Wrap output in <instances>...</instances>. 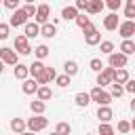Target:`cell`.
Instances as JSON below:
<instances>
[{"mask_svg":"<svg viewBox=\"0 0 135 135\" xmlns=\"http://www.w3.org/2000/svg\"><path fill=\"white\" fill-rule=\"evenodd\" d=\"M49 17H51V6H49V4H38V6H36V13H34L36 23L40 25V23L49 21Z\"/></svg>","mask_w":135,"mask_h":135,"instance_id":"obj_6","label":"cell"},{"mask_svg":"<svg viewBox=\"0 0 135 135\" xmlns=\"http://www.w3.org/2000/svg\"><path fill=\"white\" fill-rule=\"evenodd\" d=\"M21 89H23V93H25V95H34V93H36V89H38V80H36V78H23Z\"/></svg>","mask_w":135,"mask_h":135,"instance_id":"obj_16","label":"cell"},{"mask_svg":"<svg viewBox=\"0 0 135 135\" xmlns=\"http://www.w3.org/2000/svg\"><path fill=\"white\" fill-rule=\"evenodd\" d=\"M46 127H49V118H44V114H36L34 118H30L25 122L27 131H44Z\"/></svg>","mask_w":135,"mask_h":135,"instance_id":"obj_3","label":"cell"},{"mask_svg":"<svg viewBox=\"0 0 135 135\" xmlns=\"http://www.w3.org/2000/svg\"><path fill=\"white\" fill-rule=\"evenodd\" d=\"M70 80H72V76H70V74H61V76H55V82H57L59 86H70Z\"/></svg>","mask_w":135,"mask_h":135,"instance_id":"obj_32","label":"cell"},{"mask_svg":"<svg viewBox=\"0 0 135 135\" xmlns=\"http://www.w3.org/2000/svg\"><path fill=\"white\" fill-rule=\"evenodd\" d=\"M118 23H120V21H118V15H116V11H112L108 17H103V27H105L108 32H114V30L118 27Z\"/></svg>","mask_w":135,"mask_h":135,"instance_id":"obj_11","label":"cell"},{"mask_svg":"<svg viewBox=\"0 0 135 135\" xmlns=\"http://www.w3.org/2000/svg\"><path fill=\"white\" fill-rule=\"evenodd\" d=\"M103 4H105L110 11H118V8H120V4H122V0H105Z\"/></svg>","mask_w":135,"mask_h":135,"instance_id":"obj_34","label":"cell"},{"mask_svg":"<svg viewBox=\"0 0 135 135\" xmlns=\"http://www.w3.org/2000/svg\"><path fill=\"white\" fill-rule=\"evenodd\" d=\"M120 53H124V55H133V53H135V42H133L131 38H124L122 44H120Z\"/></svg>","mask_w":135,"mask_h":135,"instance_id":"obj_20","label":"cell"},{"mask_svg":"<svg viewBox=\"0 0 135 135\" xmlns=\"http://www.w3.org/2000/svg\"><path fill=\"white\" fill-rule=\"evenodd\" d=\"M112 116H114V112H112L110 105H99V110H97V118H99L101 122H110Z\"/></svg>","mask_w":135,"mask_h":135,"instance_id":"obj_17","label":"cell"},{"mask_svg":"<svg viewBox=\"0 0 135 135\" xmlns=\"http://www.w3.org/2000/svg\"><path fill=\"white\" fill-rule=\"evenodd\" d=\"M0 2H2V0H0Z\"/></svg>","mask_w":135,"mask_h":135,"instance_id":"obj_45","label":"cell"},{"mask_svg":"<svg viewBox=\"0 0 135 135\" xmlns=\"http://www.w3.org/2000/svg\"><path fill=\"white\" fill-rule=\"evenodd\" d=\"M86 2H89V0H76V4H74V6H76L78 11H84V8H86Z\"/></svg>","mask_w":135,"mask_h":135,"instance_id":"obj_42","label":"cell"},{"mask_svg":"<svg viewBox=\"0 0 135 135\" xmlns=\"http://www.w3.org/2000/svg\"><path fill=\"white\" fill-rule=\"evenodd\" d=\"M124 93V86L122 84H118V82H110V95H112V99L114 97H120Z\"/></svg>","mask_w":135,"mask_h":135,"instance_id":"obj_27","label":"cell"},{"mask_svg":"<svg viewBox=\"0 0 135 135\" xmlns=\"http://www.w3.org/2000/svg\"><path fill=\"white\" fill-rule=\"evenodd\" d=\"M0 59H2V63H6V65H15V63H17V51H13V49H8V46H2V49H0Z\"/></svg>","mask_w":135,"mask_h":135,"instance_id":"obj_10","label":"cell"},{"mask_svg":"<svg viewBox=\"0 0 135 135\" xmlns=\"http://www.w3.org/2000/svg\"><path fill=\"white\" fill-rule=\"evenodd\" d=\"M44 68V63H42V59H38V61H34L32 65H27V72L32 74V78H36L38 74H40V70Z\"/></svg>","mask_w":135,"mask_h":135,"instance_id":"obj_24","label":"cell"},{"mask_svg":"<svg viewBox=\"0 0 135 135\" xmlns=\"http://www.w3.org/2000/svg\"><path fill=\"white\" fill-rule=\"evenodd\" d=\"M34 55H36L38 59H44V57H49V46H46V44H38V46L34 49Z\"/></svg>","mask_w":135,"mask_h":135,"instance_id":"obj_28","label":"cell"},{"mask_svg":"<svg viewBox=\"0 0 135 135\" xmlns=\"http://www.w3.org/2000/svg\"><path fill=\"white\" fill-rule=\"evenodd\" d=\"M27 23V13L23 11V8H13V15H11V21H8V25L11 27H23Z\"/></svg>","mask_w":135,"mask_h":135,"instance_id":"obj_4","label":"cell"},{"mask_svg":"<svg viewBox=\"0 0 135 135\" xmlns=\"http://www.w3.org/2000/svg\"><path fill=\"white\" fill-rule=\"evenodd\" d=\"M118 131H120V133H129V131H131V122L120 120V122H118Z\"/></svg>","mask_w":135,"mask_h":135,"instance_id":"obj_39","label":"cell"},{"mask_svg":"<svg viewBox=\"0 0 135 135\" xmlns=\"http://www.w3.org/2000/svg\"><path fill=\"white\" fill-rule=\"evenodd\" d=\"M122 84H124V91H127V93H135V80H133V78H129V80L122 82Z\"/></svg>","mask_w":135,"mask_h":135,"instance_id":"obj_38","label":"cell"},{"mask_svg":"<svg viewBox=\"0 0 135 135\" xmlns=\"http://www.w3.org/2000/svg\"><path fill=\"white\" fill-rule=\"evenodd\" d=\"M82 32H84V42L89 44V46H95V44H99V40H101V34L97 32V27L89 21L84 27H82Z\"/></svg>","mask_w":135,"mask_h":135,"instance_id":"obj_2","label":"cell"},{"mask_svg":"<svg viewBox=\"0 0 135 135\" xmlns=\"http://www.w3.org/2000/svg\"><path fill=\"white\" fill-rule=\"evenodd\" d=\"M23 11H25V13H27V17H34V13H36V6H34V4H32V2H27V4H25V6H23Z\"/></svg>","mask_w":135,"mask_h":135,"instance_id":"obj_40","label":"cell"},{"mask_svg":"<svg viewBox=\"0 0 135 135\" xmlns=\"http://www.w3.org/2000/svg\"><path fill=\"white\" fill-rule=\"evenodd\" d=\"M4 72V63H2V59H0V74Z\"/></svg>","mask_w":135,"mask_h":135,"instance_id":"obj_43","label":"cell"},{"mask_svg":"<svg viewBox=\"0 0 135 135\" xmlns=\"http://www.w3.org/2000/svg\"><path fill=\"white\" fill-rule=\"evenodd\" d=\"M99 44H101V53H105V55H110L114 51V42L112 40H99Z\"/></svg>","mask_w":135,"mask_h":135,"instance_id":"obj_31","label":"cell"},{"mask_svg":"<svg viewBox=\"0 0 135 135\" xmlns=\"http://www.w3.org/2000/svg\"><path fill=\"white\" fill-rule=\"evenodd\" d=\"M89 97H91V101H95V103H99V105H110V101H112V95H110L108 91H103V86L91 89Z\"/></svg>","mask_w":135,"mask_h":135,"instance_id":"obj_1","label":"cell"},{"mask_svg":"<svg viewBox=\"0 0 135 135\" xmlns=\"http://www.w3.org/2000/svg\"><path fill=\"white\" fill-rule=\"evenodd\" d=\"M110 59H108V65H112V68H127V63H129V55H124V53H110L108 55Z\"/></svg>","mask_w":135,"mask_h":135,"instance_id":"obj_5","label":"cell"},{"mask_svg":"<svg viewBox=\"0 0 135 135\" xmlns=\"http://www.w3.org/2000/svg\"><path fill=\"white\" fill-rule=\"evenodd\" d=\"M11 131L23 133V131H25V120H23V118H13V120H11Z\"/></svg>","mask_w":135,"mask_h":135,"instance_id":"obj_23","label":"cell"},{"mask_svg":"<svg viewBox=\"0 0 135 135\" xmlns=\"http://www.w3.org/2000/svg\"><path fill=\"white\" fill-rule=\"evenodd\" d=\"M89 103H91L89 93H76V105H78V108H86Z\"/></svg>","mask_w":135,"mask_h":135,"instance_id":"obj_25","label":"cell"},{"mask_svg":"<svg viewBox=\"0 0 135 135\" xmlns=\"http://www.w3.org/2000/svg\"><path fill=\"white\" fill-rule=\"evenodd\" d=\"M76 15H78V8H76V6H65V8L61 11V19H65V21H74Z\"/></svg>","mask_w":135,"mask_h":135,"instance_id":"obj_21","label":"cell"},{"mask_svg":"<svg viewBox=\"0 0 135 135\" xmlns=\"http://www.w3.org/2000/svg\"><path fill=\"white\" fill-rule=\"evenodd\" d=\"M89 65H91V70H93V72H101V68H103L101 59H97V57H95V59H91V63H89Z\"/></svg>","mask_w":135,"mask_h":135,"instance_id":"obj_35","label":"cell"},{"mask_svg":"<svg viewBox=\"0 0 135 135\" xmlns=\"http://www.w3.org/2000/svg\"><path fill=\"white\" fill-rule=\"evenodd\" d=\"M55 34H57V25H55V23H49V21L40 23V36H44V38H53Z\"/></svg>","mask_w":135,"mask_h":135,"instance_id":"obj_15","label":"cell"},{"mask_svg":"<svg viewBox=\"0 0 135 135\" xmlns=\"http://www.w3.org/2000/svg\"><path fill=\"white\" fill-rule=\"evenodd\" d=\"M55 131H57V133H70V131H72V127H70L68 122H57Z\"/></svg>","mask_w":135,"mask_h":135,"instance_id":"obj_36","label":"cell"},{"mask_svg":"<svg viewBox=\"0 0 135 135\" xmlns=\"http://www.w3.org/2000/svg\"><path fill=\"white\" fill-rule=\"evenodd\" d=\"M55 76H57V72H55L53 68H46V65H44V68L40 70V74L36 76V80H38V84H49L51 80H55Z\"/></svg>","mask_w":135,"mask_h":135,"instance_id":"obj_9","label":"cell"},{"mask_svg":"<svg viewBox=\"0 0 135 135\" xmlns=\"http://www.w3.org/2000/svg\"><path fill=\"white\" fill-rule=\"evenodd\" d=\"M103 0H89L86 2V8H84V13H89V15H97V13H101L103 11Z\"/></svg>","mask_w":135,"mask_h":135,"instance_id":"obj_14","label":"cell"},{"mask_svg":"<svg viewBox=\"0 0 135 135\" xmlns=\"http://www.w3.org/2000/svg\"><path fill=\"white\" fill-rule=\"evenodd\" d=\"M30 108H32V112H34V114H44V110H46V101L36 99V101H32V103H30Z\"/></svg>","mask_w":135,"mask_h":135,"instance_id":"obj_22","label":"cell"},{"mask_svg":"<svg viewBox=\"0 0 135 135\" xmlns=\"http://www.w3.org/2000/svg\"><path fill=\"white\" fill-rule=\"evenodd\" d=\"M63 72H65V74H70V76L78 74V63H76V61H72V59H70V61H65V63H63Z\"/></svg>","mask_w":135,"mask_h":135,"instance_id":"obj_26","label":"cell"},{"mask_svg":"<svg viewBox=\"0 0 135 135\" xmlns=\"http://www.w3.org/2000/svg\"><path fill=\"white\" fill-rule=\"evenodd\" d=\"M131 76H129V72H127V68H114V74H112V82H118V84H122V82H127Z\"/></svg>","mask_w":135,"mask_h":135,"instance_id":"obj_13","label":"cell"},{"mask_svg":"<svg viewBox=\"0 0 135 135\" xmlns=\"http://www.w3.org/2000/svg\"><path fill=\"white\" fill-rule=\"evenodd\" d=\"M13 74H15V78L17 80H23V78H27L30 76V72H27V65H23V63H15V70H13Z\"/></svg>","mask_w":135,"mask_h":135,"instance_id":"obj_19","label":"cell"},{"mask_svg":"<svg viewBox=\"0 0 135 135\" xmlns=\"http://www.w3.org/2000/svg\"><path fill=\"white\" fill-rule=\"evenodd\" d=\"M74 21H76V25H78V27H84V25H86V23H89L91 19H89V17H86L84 13H80V11H78V15L74 17Z\"/></svg>","mask_w":135,"mask_h":135,"instance_id":"obj_30","label":"cell"},{"mask_svg":"<svg viewBox=\"0 0 135 135\" xmlns=\"http://www.w3.org/2000/svg\"><path fill=\"white\" fill-rule=\"evenodd\" d=\"M36 95H38V99H42V101H49V99L53 97V91H51V86H49V84H38V89H36Z\"/></svg>","mask_w":135,"mask_h":135,"instance_id":"obj_18","label":"cell"},{"mask_svg":"<svg viewBox=\"0 0 135 135\" xmlns=\"http://www.w3.org/2000/svg\"><path fill=\"white\" fill-rule=\"evenodd\" d=\"M124 17H127V19H133V17H135V0H127Z\"/></svg>","mask_w":135,"mask_h":135,"instance_id":"obj_29","label":"cell"},{"mask_svg":"<svg viewBox=\"0 0 135 135\" xmlns=\"http://www.w3.org/2000/svg\"><path fill=\"white\" fill-rule=\"evenodd\" d=\"M2 2H4V6H6V8H11V11H13V8H17V6H19V2H21V0H2Z\"/></svg>","mask_w":135,"mask_h":135,"instance_id":"obj_41","label":"cell"},{"mask_svg":"<svg viewBox=\"0 0 135 135\" xmlns=\"http://www.w3.org/2000/svg\"><path fill=\"white\" fill-rule=\"evenodd\" d=\"M8 30H11L8 23H0V40H6L8 38Z\"/></svg>","mask_w":135,"mask_h":135,"instance_id":"obj_37","label":"cell"},{"mask_svg":"<svg viewBox=\"0 0 135 135\" xmlns=\"http://www.w3.org/2000/svg\"><path fill=\"white\" fill-rule=\"evenodd\" d=\"M15 51H17L19 55H30V53H32V46H30V42H27V38H25L23 34H19V36L15 38Z\"/></svg>","mask_w":135,"mask_h":135,"instance_id":"obj_7","label":"cell"},{"mask_svg":"<svg viewBox=\"0 0 135 135\" xmlns=\"http://www.w3.org/2000/svg\"><path fill=\"white\" fill-rule=\"evenodd\" d=\"M118 34L122 36V38H131L133 34H135V23H133V19H127V21H122V23H118Z\"/></svg>","mask_w":135,"mask_h":135,"instance_id":"obj_8","label":"cell"},{"mask_svg":"<svg viewBox=\"0 0 135 135\" xmlns=\"http://www.w3.org/2000/svg\"><path fill=\"white\" fill-rule=\"evenodd\" d=\"M23 36L30 40V38H36V36H40V25L34 21V23H25L23 25Z\"/></svg>","mask_w":135,"mask_h":135,"instance_id":"obj_12","label":"cell"},{"mask_svg":"<svg viewBox=\"0 0 135 135\" xmlns=\"http://www.w3.org/2000/svg\"><path fill=\"white\" fill-rule=\"evenodd\" d=\"M112 133H114V127H110L108 122L99 124V135H112Z\"/></svg>","mask_w":135,"mask_h":135,"instance_id":"obj_33","label":"cell"},{"mask_svg":"<svg viewBox=\"0 0 135 135\" xmlns=\"http://www.w3.org/2000/svg\"><path fill=\"white\" fill-rule=\"evenodd\" d=\"M23 2H32V4H34V0H23Z\"/></svg>","mask_w":135,"mask_h":135,"instance_id":"obj_44","label":"cell"}]
</instances>
